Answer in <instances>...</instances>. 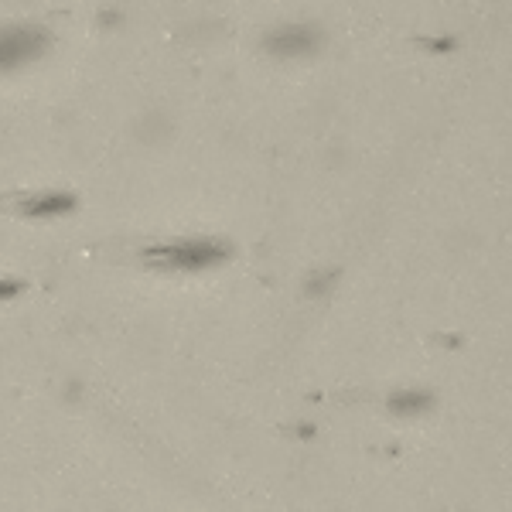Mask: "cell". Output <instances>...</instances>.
<instances>
[{
  "mask_svg": "<svg viewBox=\"0 0 512 512\" xmlns=\"http://www.w3.org/2000/svg\"><path fill=\"white\" fill-rule=\"evenodd\" d=\"M318 28L311 24H287V28H277L267 35V52L277 55V59H297V55H311L318 48Z\"/></svg>",
  "mask_w": 512,
  "mask_h": 512,
  "instance_id": "cell-2",
  "label": "cell"
},
{
  "mask_svg": "<svg viewBox=\"0 0 512 512\" xmlns=\"http://www.w3.org/2000/svg\"><path fill=\"white\" fill-rule=\"evenodd\" d=\"M48 35L38 28H14L4 35V69H18V65L31 62L35 55L45 52Z\"/></svg>",
  "mask_w": 512,
  "mask_h": 512,
  "instance_id": "cell-3",
  "label": "cell"
},
{
  "mask_svg": "<svg viewBox=\"0 0 512 512\" xmlns=\"http://www.w3.org/2000/svg\"><path fill=\"white\" fill-rule=\"evenodd\" d=\"M72 202H76L72 195L52 192V195L28 198V202H24V212H28V216H55V212H69V209H72Z\"/></svg>",
  "mask_w": 512,
  "mask_h": 512,
  "instance_id": "cell-4",
  "label": "cell"
},
{
  "mask_svg": "<svg viewBox=\"0 0 512 512\" xmlns=\"http://www.w3.org/2000/svg\"><path fill=\"white\" fill-rule=\"evenodd\" d=\"M431 407V393L424 390H414V393H396L390 396V410L400 417H414V414H424Z\"/></svg>",
  "mask_w": 512,
  "mask_h": 512,
  "instance_id": "cell-5",
  "label": "cell"
},
{
  "mask_svg": "<svg viewBox=\"0 0 512 512\" xmlns=\"http://www.w3.org/2000/svg\"><path fill=\"white\" fill-rule=\"evenodd\" d=\"M229 256V246L222 239L209 236H188V239H168L151 250H144V260L154 267H171V270H202L212 263H222Z\"/></svg>",
  "mask_w": 512,
  "mask_h": 512,
  "instance_id": "cell-1",
  "label": "cell"
}]
</instances>
